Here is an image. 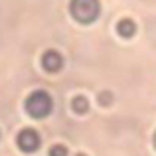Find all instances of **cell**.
Returning <instances> with one entry per match:
<instances>
[{
    "mask_svg": "<svg viewBox=\"0 0 156 156\" xmlns=\"http://www.w3.org/2000/svg\"><path fill=\"white\" fill-rule=\"evenodd\" d=\"M75 156H85V154H75Z\"/></svg>",
    "mask_w": 156,
    "mask_h": 156,
    "instance_id": "30bf717a",
    "label": "cell"
},
{
    "mask_svg": "<svg viewBox=\"0 0 156 156\" xmlns=\"http://www.w3.org/2000/svg\"><path fill=\"white\" fill-rule=\"evenodd\" d=\"M154 148H156V133H154Z\"/></svg>",
    "mask_w": 156,
    "mask_h": 156,
    "instance_id": "9c48e42d",
    "label": "cell"
},
{
    "mask_svg": "<svg viewBox=\"0 0 156 156\" xmlns=\"http://www.w3.org/2000/svg\"><path fill=\"white\" fill-rule=\"evenodd\" d=\"M117 32L122 36V38H133V36L136 34V24H134L130 18H122L121 22L117 24Z\"/></svg>",
    "mask_w": 156,
    "mask_h": 156,
    "instance_id": "5b68a950",
    "label": "cell"
},
{
    "mask_svg": "<svg viewBox=\"0 0 156 156\" xmlns=\"http://www.w3.org/2000/svg\"><path fill=\"white\" fill-rule=\"evenodd\" d=\"M26 111H28V115L30 117H34V119H44V117H48V115L51 113V109H53V101H51V97H50V93L48 91H34V93H30L28 95V99H26Z\"/></svg>",
    "mask_w": 156,
    "mask_h": 156,
    "instance_id": "6da1fadb",
    "label": "cell"
},
{
    "mask_svg": "<svg viewBox=\"0 0 156 156\" xmlns=\"http://www.w3.org/2000/svg\"><path fill=\"white\" fill-rule=\"evenodd\" d=\"M71 109L75 111L77 115H85V113L89 111V103H87V99H85L83 95L73 97V101H71Z\"/></svg>",
    "mask_w": 156,
    "mask_h": 156,
    "instance_id": "8992f818",
    "label": "cell"
},
{
    "mask_svg": "<svg viewBox=\"0 0 156 156\" xmlns=\"http://www.w3.org/2000/svg\"><path fill=\"white\" fill-rule=\"evenodd\" d=\"M18 148L22 150V152H34V150L40 148V144H42V140H40V134L36 133L34 129H24L22 133L18 134Z\"/></svg>",
    "mask_w": 156,
    "mask_h": 156,
    "instance_id": "3957f363",
    "label": "cell"
},
{
    "mask_svg": "<svg viewBox=\"0 0 156 156\" xmlns=\"http://www.w3.org/2000/svg\"><path fill=\"white\" fill-rule=\"evenodd\" d=\"M69 12L71 16L81 24H91L99 18L101 4L99 0H71L69 4Z\"/></svg>",
    "mask_w": 156,
    "mask_h": 156,
    "instance_id": "7a4b0ae2",
    "label": "cell"
},
{
    "mask_svg": "<svg viewBox=\"0 0 156 156\" xmlns=\"http://www.w3.org/2000/svg\"><path fill=\"white\" fill-rule=\"evenodd\" d=\"M111 99H113V97H111L109 91H105V93H101V95H99V103H101V105H109Z\"/></svg>",
    "mask_w": 156,
    "mask_h": 156,
    "instance_id": "ba28073f",
    "label": "cell"
},
{
    "mask_svg": "<svg viewBox=\"0 0 156 156\" xmlns=\"http://www.w3.org/2000/svg\"><path fill=\"white\" fill-rule=\"evenodd\" d=\"M42 65L48 73H55V71H59L61 65H63V57H61L59 51L48 50V51H44V55H42Z\"/></svg>",
    "mask_w": 156,
    "mask_h": 156,
    "instance_id": "277c9868",
    "label": "cell"
},
{
    "mask_svg": "<svg viewBox=\"0 0 156 156\" xmlns=\"http://www.w3.org/2000/svg\"><path fill=\"white\" fill-rule=\"evenodd\" d=\"M48 154L50 156H67V148H65L63 144H53Z\"/></svg>",
    "mask_w": 156,
    "mask_h": 156,
    "instance_id": "52a82bcc",
    "label": "cell"
}]
</instances>
